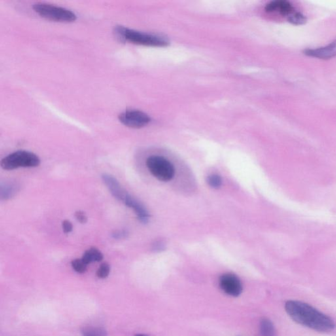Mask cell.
Masks as SVG:
<instances>
[{
  "label": "cell",
  "instance_id": "1",
  "mask_svg": "<svg viewBox=\"0 0 336 336\" xmlns=\"http://www.w3.org/2000/svg\"><path fill=\"white\" fill-rule=\"evenodd\" d=\"M285 309L295 322L314 330L327 332L334 329L332 319L309 304L290 300L286 302Z\"/></svg>",
  "mask_w": 336,
  "mask_h": 336
},
{
  "label": "cell",
  "instance_id": "9",
  "mask_svg": "<svg viewBox=\"0 0 336 336\" xmlns=\"http://www.w3.org/2000/svg\"><path fill=\"white\" fill-rule=\"evenodd\" d=\"M123 203L127 207L131 208L135 212L139 221L143 223H147L149 220L150 215L147 210L142 204L138 201L135 198L131 197L130 195L127 194L125 198Z\"/></svg>",
  "mask_w": 336,
  "mask_h": 336
},
{
  "label": "cell",
  "instance_id": "22",
  "mask_svg": "<svg viewBox=\"0 0 336 336\" xmlns=\"http://www.w3.org/2000/svg\"><path fill=\"white\" fill-rule=\"evenodd\" d=\"M62 228L64 233L66 234L71 233L72 230H73V226H72V223L69 220L63 221Z\"/></svg>",
  "mask_w": 336,
  "mask_h": 336
},
{
  "label": "cell",
  "instance_id": "17",
  "mask_svg": "<svg viewBox=\"0 0 336 336\" xmlns=\"http://www.w3.org/2000/svg\"><path fill=\"white\" fill-rule=\"evenodd\" d=\"M289 22L295 25H301L304 24L307 21V19L303 14L299 12H294L288 18Z\"/></svg>",
  "mask_w": 336,
  "mask_h": 336
},
{
  "label": "cell",
  "instance_id": "21",
  "mask_svg": "<svg viewBox=\"0 0 336 336\" xmlns=\"http://www.w3.org/2000/svg\"><path fill=\"white\" fill-rule=\"evenodd\" d=\"M76 220L79 221L82 224H85L88 221V217H87L85 212L82 211H77L75 213Z\"/></svg>",
  "mask_w": 336,
  "mask_h": 336
},
{
  "label": "cell",
  "instance_id": "20",
  "mask_svg": "<svg viewBox=\"0 0 336 336\" xmlns=\"http://www.w3.org/2000/svg\"><path fill=\"white\" fill-rule=\"evenodd\" d=\"M129 233L127 230H118L114 231L112 234V237L114 239L121 240L126 239L128 237Z\"/></svg>",
  "mask_w": 336,
  "mask_h": 336
},
{
  "label": "cell",
  "instance_id": "15",
  "mask_svg": "<svg viewBox=\"0 0 336 336\" xmlns=\"http://www.w3.org/2000/svg\"><path fill=\"white\" fill-rule=\"evenodd\" d=\"M82 336H108V334L103 327H88L83 329Z\"/></svg>",
  "mask_w": 336,
  "mask_h": 336
},
{
  "label": "cell",
  "instance_id": "18",
  "mask_svg": "<svg viewBox=\"0 0 336 336\" xmlns=\"http://www.w3.org/2000/svg\"><path fill=\"white\" fill-rule=\"evenodd\" d=\"M207 182L208 185L213 189H220L221 185H222V179L221 176L217 175V174H212L208 176L207 179Z\"/></svg>",
  "mask_w": 336,
  "mask_h": 336
},
{
  "label": "cell",
  "instance_id": "10",
  "mask_svg": "<svg viewBox=\"0 0 336 336\" xmlns=\"http://www.w3.org/2000/svg\"><path fill=\"white\" fill-rule=\"evenodd\" d=\"M265 10L269 13H276L288 18L294 13V8L292 4L285 0H276L269 2L265 7Z\"/></svg>",
  "mask_w": 336,
  "mask_h": 336
},
{
  "label": "cell",
  "instance_id": "6",
  "mask_svg": "<svg viewBox=\"0 0 336 336\" xmlns=\"http://www.w3.org/2000/svg\"><path fill=\"white\" fill-rule=\"evenodd\" d=\"M119 120L123 124L132 128H141L150 122V117L137 110H126L119 114Z\"/></svg>",
  "mask_w": 336,
  "mask_h": 336
},
{
  "label": "cell",
  "instance_id": "2",
  "mask_svg": "<svg viewBox=\"0 0 336 336\" xmlns=\"http://www.w3.org/2000/svg\"><path fill=\"white\" fill-rule=\"evenodd\" d=\"M114 33L123 41L129 42L133 44L144 45V46H164L168 43L167 40L161 36L142 33L122 26L115 27Z\"/></svg>",
  "mask_w": 336,
  "mask_h": 336
},
{
  "label": "cell",
  "instance_id": "11",
  "mask_svg": "<svg viewBox=\"0 0 336 336\" xmlns=\"http://www.w3.org/2000/svg\"><path fill=\"white\" fill-rule=\"evenodd\" d=\"M304 53L307 56L321 59H328L336 56V40L326 46L316 49H309Z\"/></svg>",
  "mask_w": 336,
  "mask_h": 336
},
{
  "label": "cell",
  "instance_id": "14",
  "mask_svg": "<svg viewBox=\"0 0 336 336\" xmlns=\"http://www.w3.org/2000/svg\"><path fill=\"white\" fill-rule=\"evenodd\" d=\"M260 331L262 336H276L273 322L267 318H263L260 322Z\"/></svg>",
  "mask_w": 336,
  "mask_h": 336
},
{
  "label": "cell",
  "instance_id": "8",
  "mask_svg": "<svg viewBox=\"0 0 336 336\" xmlns=\"http://www.w3.org/2000/svg\"><path fill=\"white\" fill-rule=\"evenodd\" d=\"M102 180L112 195L118 201L123 203L128 193L122 188L118 181L114 176L108 174H103Z\"/></svg>",
  "mask_w": 336,
  "mask_h": 336
},
{
  "label": "cell",
  "instance_id": "24",
  "mask_svg": "<svg viewBox=\"0 0 336 336\" xmlns=\"http://www.w3.org/2000/svg\"><path fill=\"white\" fill-rule=\"evenodd\" d=\"M135 336H148V335L146 334H142V333H140V334H137L135 335Z\"/></svg>",
  "mask_w": 336,
  "mask_h": 336
},
{
  "label": "cell",
  "instance_id": "4",
  "mask_svg": "<svg viewBox=\"0 0 336 336\" xmlns=\"http://www.w3.org/2000/svg\"><path fill=\"white\" fill-rule=\"evenodd\" d=\"M33 9L42 18L59 22H72L76 19V14L65 8L52 4L38 3L33 6Z\"/></svg>",
  "mask_w": 336,
  "mask_h": 336
},
{
  "label": "cell",
  "instance_id": "12",
  "mask_svg": "<svg viewBox=\"0 0 336 336\" xmlns=\"http://www.w3.org/2000/svg\"><path fill=\"white\" fill-rule=\"evenodd\" d=\"M19 191V186L16 182H6L0 187V197L2 201H8L15 197Z\"/></svg>",
  "mask_w": 336,
  "mask_h": 336
},
{
  "label": "cell",
  "instance_id": "16",
  "mask_svg": "<svg viewBox=\"0 0 336 336\" xmlns=\"http://www.w3.org/2000/svg\"><path fill=\"white\" fill-rule=\"evenodd\" d=\"M72 269L78 273H84L86 271L88 265L82 260V259H74L71 262Z\"/></svg>",
  "mask_w": 336,
  "mask_h": 336
},
{
  "label": "cell",
  "instance_id": "23",
  "mask_svg": "<svg viewBox=\"0 0 336 336\" xmlns=\"http://www.w3.org/2000/svg\"><path fill=\"white\" fill-rule=\"evenodd\" d=\"M164 249V244L161 241L155 242L152 245V250L155 252H160Z\"/></svg>",
  "mask_w": 336,
  "mask_h": 336
},
{
  "label": "cell",
  "instance_id": "5",
  "mask_svg": "<svg viewBox=\"0 0 336 336\" xmlns=\"http://www.w3.org/2000/svg\"><path fill=\"white\" fill-rule=\"evenodd\" d=\"M146 164L151 174L161 182H169L175 176L174 165L162 156L148 157Z\"/></svg>",
  "mask_w": 336,
  "mask_h": 336
},
{
  "label": "cell",
  "instance_id": "13",
  "mask_svg": "<svg viewBox=\"0 0 336 336\" xmlns=\"http://www.w3.org/2000/svg\"><path fill=\"white\" fill-rule=\"evenodd\" d=\"M82 259L87 265H89L91 263L100 262L103 260V255L97 248H91L84 252Z\"/></svg>",
  "mask_w": 336,
  "mask_h": 336
},
{
  "label": "cell",
  "instance_id": "19",
  "mask_svg": "<svg viewBox=\"0 0 336 336\" xmlns=\"http://www.w3.org/2000/svg\"><path fill=\"white\" fill-rule=\"evenodd\" d=\"M110 267L107 263H102L97 271V276L99 278H106L109 275Z\"/></svg>",
  "mask_w": 336,
  "mask_h": 336
},
{
  "label": "cell",
  "instance_id": "3",
  "mask_svg": "<svg viewBox=\"0 0 336 336\" xmlns=\"http://www.w3.org/2000/svg\"><path fill=\"white\" fill-rule=\"evenodd\" d=\"M40 164V159L35 153L27 150H18L2 159L4 170H13L19 167H36Z\"/></svg>",
  "mask_w": 336,
  "mask_h": 336
},
{
  "label": "cell",
  "instance_id": "7",
  "mask_svg": "<svg viewBox=\"0 0 336 336\" xmlns=\"http://www.w3.org/2000/svg\"><path fill=\"white\" fill-rule=\"evenodd\" d=\"M220 285L223 292L231 296H239L242 292L241 282L235 274L231 273L223 274L220 277Z\"/></svg>",
  "mask_w": 336,
  "mask_h": 336
}]
</instances>
